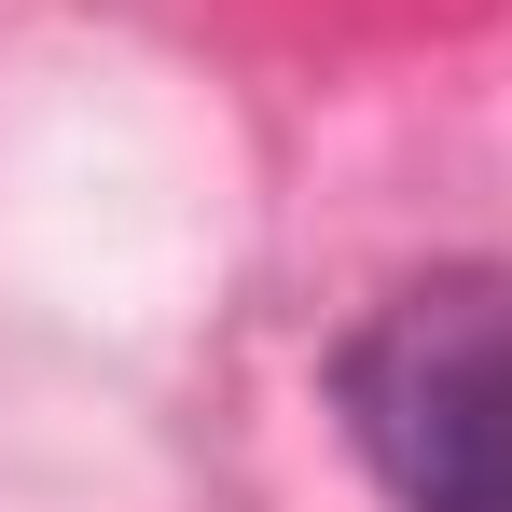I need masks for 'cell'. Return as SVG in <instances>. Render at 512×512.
Here are the masks:
<instances>
[{"mask_svg": "<svg viewBox=\"0 0 512 512\" xmlns=\"http://www.w3.org/2000/svg\"><path fill=\"white\" fill-rule=\"evenodd\" d=\"M346 443L402 512H512V277L443 263L333 346Z\"/></svg>", "mask_w": 512, "mask_h": 512, "instance_id": "6da1fadb", "label": "cell"}]
</instances>
